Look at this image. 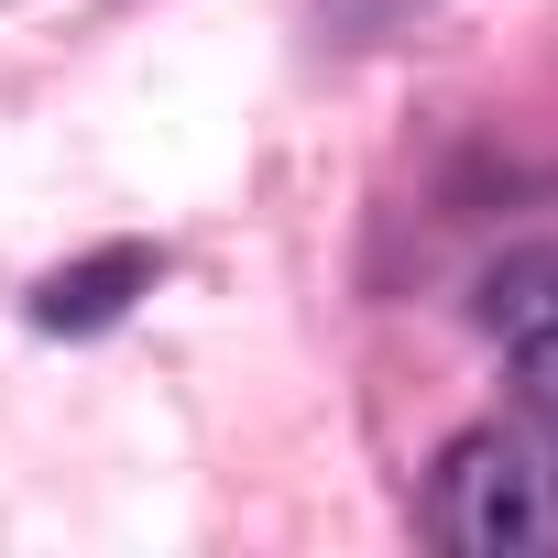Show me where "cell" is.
I'll list each match as a JSON object with an SVG mask.
<instances>
[{"instance_id": "cell-1", "label": "cell", "mask_w": 558, "mask_h": 558, "mask_svg": "<svg viewBox=\"0 0 558 558\" xmlns=\"http://www.w3.org/2000/svg\"><path fill=\"white\" fill-rule=\"evenodd\" d=\"M427 525H438V547H460V558H514V547H536V536H547V471H536V449L504 438V427L449 438V449H438V482H427Z\"/></svg>"}, {"instance_id": "cell-2", "label": "cell", "mask_w": 558, "mask_h": 558, "mask_svg": "<svg viewBox=\"0 0 558 558\" xmlns=\"http://www.w3.org/2000/svg\"><path fill=\"white\" fill-rule=\"evenodd\" d=\"M154 274H165V252H154V241H110V252H77V263H56L45 286H34V329H45V340H88V329H121V318H132V296H154Z\"/></svg>"}, {"instance_id": "cell-3", "label": "cell", "mask_w": 558, "mask_h": 558, "mask_svg": "<svg viewBox=\"0 0 558 558\" xmlns=\"http://www.w3.org/2000/svg\"><path fill=\"white\" fill-rule=\"evenodd\" d=\"M504 351H514L525 395H536V405H558V296H547V307H536V318H525V329H514Z\"/></svg>"}]
</instances>
